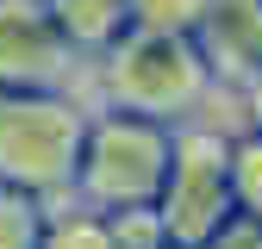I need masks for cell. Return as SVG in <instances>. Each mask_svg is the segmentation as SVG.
I'll use <instances>...</instances> for the list:
<instances>
[{
	"label": "cell",
	"mask_w": 262,
	"mask_h": 249,
	"mask_svg": "<svg viewBox=\"0 0 262 249\" xmlns=\"http://www.w3.org/2000/svg\"><path fill=\"white\" fill-rule=\"evenodd\" d=\"M81 106L88 112H131L150 124H212V131H244L237 93L206 75L193 38H156V31H125L113 50H100L81 69Z\"/></svg>",
	"instance_id": "1"
},
{
	"label": "cell",
	"mask_w": 262,
	"mask_h": 249,
	"mask_svg": "<svg viewBox=\"0 0 262 249\" xmlns=\"http://www.w3.org/2000/svg\"><path fill=\"white\" fill-rule=\"evenodd\" d=\"M88 137L81 93H0V187L31 193L44 212L69 206Z\"/></svg>",
	"instance_id": "2"
},
{
	"label": "cell",
	"mask_w": 262,
	"mask_h": 249,
	"mask_svg": "<svg viewBox=\"0 0 262 249\" xmlns=\"http://www.w3.org/2000/svg\"><path fill=\"white\" fill-rule=\"evenodd\" d=\"M162 175H169V124L131 118V112H88L81 162L69 200L88 212H125V206H156Z\"/></svg>",
	"instance_id": "3"
},
{
	"label": "cell",
	"mask_w": 262,
	"mask_h": 249,
	"mask_svg": "<svg viewBox=\"0 0 262 249\" xmlns=\"http://www.w3.org/2000/svg\"><path fill=\"white\" fill-rule=\"evenodd\" d=\"M231 137L212 124H175L169 131V175L156 193V225L169 249H200L225 218H231Z\"/></svg>",
	"instance_id": "4"
},
{
	"label": "cell",
	"mask_w": 262,
	"mask_h": 249,
	"mask_svg": "<svg viewBox=\"0 0 262 249\" xmlns=\"http://www.w3.org/2000/svg\"><path fill=\"white\" fill-rule=\"evenodd\" d=\"M0 93H81V56L44 0H0Z\"/></svg>",
	"instance_id": "5"
},
{
	"label": "cell",
	"mask_w": 262,
	"mask_h": 249,
	"mask_svg": "<svg viewBox=\"0 0 262 249\" xmlns=\"http://www.w3.org/2000/svg\"><path fill=\"white\" fill-rule=\"evenodd\" d=\"M193 50L219 87L237 93L262 69V0H206L200 25H193Z\"/></svg>",
	"instance_id": "6"
},
{
	"label": "cell",
	"mask_w": 262,
	"mask_h": 249,
	"mask_svg": "<svg viewBox=\"0 0 262 249\" xmlns=\"http://www.w3.org/2000/svg\"><path fill=\"white\" fill-rule=\"evenodd\" d=\"M44 13H50V25L62 31V44L81 56V69L131 31L125 0H44Z\"/></svg>",
	"instance_id": "7"
},
{
	"label": "cell",
	"mask_w": 262,
	"mask_h": 249,
	"mask_svg": "<svg viewBox=\"0 0 262 249\" xmlns=\"http://www.w3.org/2000/svg\"><path fill=\"white\" fill-rule=\"evenodd\" d=\"M38 249H113L106 225H100V212H88V206H50L44 212V231H38Z\"/></svg>",
	"instance_id": "8"
},
{
	"label": "cell",
	"mask_w": 262,
	"mask_h": 249,
	"mask_svg": "<svg viewBox=\"0 0 262 249\" xmlns=\"http://www.w3.org/2000/svg\"><path fill=\"white\" fill-rule=\"evenodd\" d=\"M231 206L244 218H262V131H237L231 137Z\"/></svg>",
	"instance_id": "9"
},
{
	"label": "cell",
	"mask_w": 262,
	"mask_h": 249,
	"mask_svg": "<svg viewBox=\"0 0 262 249\" xmlns=\"http://www.w3.org/2000/svg\"><path fill=\"white\" fill-rule=\"evenodd\" d=\"M206 0H125L131 31H156V38H193Z\"/></svg>",
	"instance_id": "10"
},
{
	"label": "cell",
	"mask_w": 262,
	"mask_h": 249,
	"mask_svg": "<svg viewBox=\"0 0 262 249\" xmlns=\"http://www.w3.org/2000/svg\"><path fill=\"white\" fill-rule=\"evenodd\" d=\"M38 231H44V206L31 193L0 187V249H38Z\"/></svg>",
	"instance_id": "11"
},
{
	"label": "cell",
	"mask_w": 262,
	"mask_h": 249,
	"mask_svg": "<svg viewBox=\"0 0 262 249\" xmlns=\"http://www.w3.org/2000/svg\"><path fill=\"white\" fill-rule=\"evenodd\" d=\"M100 225L113 237V249H169L156 225V206H125V212H100Z\"/></svg>",
	"instance_id": "12"
},
{
	"label": "cell",
	"mask_w": 262,
	"mask_h": 249,
	"mask_svg": "<svg viewBox=\"0 0 262 249\" xmlns=\"http://www.w3.org/2000/svg\"><path fill=\"white\" fill-rule=\"evenodd\" d=\"M200 249H262V218H244V212H231L225 225L200 243Z\"/></svg>",
	"instance_id": "13"
},
{
	"label": "cell",
	"mask_w": 262,
	"mask_h": 249,
	"mask_svg": "<svg viewBox=\"0 0 262 249\" xmlns=\"http://www.w3.org/2000/svg\"><path fill=\"white\" fill-rule=\"evenodd\" d=\"M237 112H244V131H262V69L237 87Z\"/></svg>",
	"instance_id": "14"
}]
</instances>
